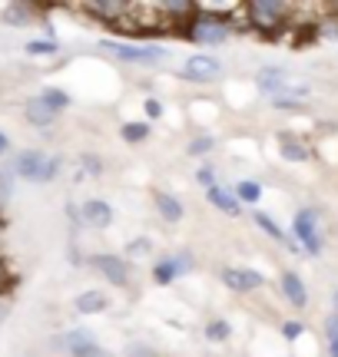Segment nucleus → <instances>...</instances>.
Instances as JSON below:
<instances>
[{"label": "nucleus", "mask_w": 338, "mask_h": 357, "mask_svg": "<svg viewBox=\"0 0 338 357\" xmlns=\"http://www.w3.org/2000/svg\"><path fill=\"white\" fill-rule=\"evenodd\" d=\"M103 50H110L123 63H140V66H156L169 56V50L153 47V43H117V40H103Z\"/></svg>", "instance_id": "1"}, {"label": "nucleus", "mask_w": 338, "mask_h": 357, "mask_svg": "<svg viewBox=\"0 0 338 357\" xmlns=\"http://www.w3.org/2000/svg\"><path fill=\"white\" fill-rule=\"evenodd\" d=\"M186 37L193 40V43H199V47H219V43L229 40V26H226V20L212 17V13L209 17L199 13V17H193L186 24Z\"/></svg>", "instance_id": "2"}, {"label": "nucleus", "mask_w": 338, "mask_h": 357, "mask_svg": "<svg viewBox=\"0 0 338 357\" xmlns=\"http://www.w3.org/2000/svg\"><path fill=\"white\" fill-rule=\"evenodd\" d=\"M292 235L299 238V245L305 252L318 255L322 252V225H318V212L315 208H299L295 222H292Z\"/></svg>", "instance_id": "3"}, {"label": "nucleus", "mask_w": 338, "mask_h": 357, "mask_svg": "<svg viewBox=\"0 0 338 357\" xmlns=\"http://www.w3.org/2000/svg\"><path fill=\"white\" fill-rule=\"evenodd\" d=\"M193 271V252H172L153 261V281L156 284H172L176 278Z\"/></svg>", "instance_id": "4"}, {"label": "nucleus", "mask_w": 338, "mask_h": 357, "mask_svg": "<svg viewBox=\"0 0 338 357\" xmlns=\"http://www.w3.org/2000/svg\"><path fill=\"white\" fill-rule=\"evenodd\" d=\"M186 83H212L216 77H222V63L219 56H209V53H193L179 73Z\"/></svg>", "instance_id": "5"}, {"label": "nucleus", "mask_w": 338, "mask_h": 357, "mask_svg": "<svg viewBox=\"0 0 338 357\" xmlns=\"http://www.w3.org/2000/svg\"><path fill=\"white\" fill-rule=\"evenodd\" d=\"M90 347H96V334H93L90 328H70V331L53 337V351H64V354H70V357L83 354V351H90Z\"/></svg>", "instance_id": "6"}, {"label": "nucleus", "mask_w": 338, "mask_h": 357, "mask_svg": "<svg viewBox=\"0 0 338 357\" xmlns=\"http://www.w3.org/2000/svg\"><path fill=\"white\" fill-rule=\"evenodd\" d=\"M93 268H96L110 284H117V288H126V284H130V261H126V258L103 252V255H93Z\"/></svg>", "instance_id": "7"}, {"label": "nucleus", "mask_w": 338, "mask_h": 357, "mask_svg": "<svg viewBox=\"0 0 338 357\" xmlns=\"http://www.w3.org/2000/svg\"><path fill=\"white\" fill-rule=\"evenodd\" d=\"M249 20L259 26V30H272V26L282 24V17L288 13L286 3H272V0H256V3H249Z\"/></svg>", "instance_id": "8"}, {"label": "nucleus", "mask_w": 338, "mask_h": 357, "mask_svg": "<svg viewBox=\"0 0 338 357\" xmlns=\"http://www.w3.org/2000/svg\"><path fill=\"white\" fill-rule=\"evenodd\" d=\"M222 284L229 291L249 294V291H256V288H262L265 278H262L259 271H252V268H222Z\"/></svg>", "instance_id": "9"}, {"label": "nucleus", "mask_w": 338, "mask_h": 357, "mask_svg": "<svg viewBox=\"0 0 338 357\" xmlns=\"http://www.w3.org/2000/svg\"><path fill=\"white\" fill-rule=\"evenodd\" d=\"M256 83H259V89L262 93H269V96H286L288 89L295 86L292 77H288L282 66H262L259 77H256Z\"/></svg>", "instance_id": "10"}, {"label": "nucleus", "mask_w": 338, "mask_h": 357, "mask_svg": "<svg viewBox=\"0 0 338 357\" xmlns=\"http://www.w3.org/2000/svg\"><path fill=\"white\" fill-rule=\"evenodd\" d=\"M153 205H156V215L163 218V222H169V225H176V222H182L186 218V205H182V199H176L172 192H153Z\"/></svg>", "instance_id": "11"}, {"label": "nucleus", "mask_w": 338, "mask_h": 357, "mask_svg": "<svg viewBox=\"0 0 338 357\" xmlns=\"http://www.w3.org/2000/svg\"><path fill=\"white\" fill-rule=\"evenodd\" d=\"M80 222H87L90 229H106L113 222V208L103 199H90V202L80 208Z\"/></svg>", "instance_id": "12"}, {"label": "nucleus", "mask_w": 338, "mask_h": 357, "mask_svg": "<svg viewBox=\"0 0 338 357\" xmlns=\"http://www.w3.org/2000/svg\"><path fill=\"white\" fill-rule=\"evenodd\" d=\"M40 166H43V153L40 149H24V153L13 159V176L27 178V182H37Z\"/></svg>", "instance_id": "13"}, {"label": "nucleus", "mask_w": 338, "mask_h": 357, "mask_svg": "<svg viewBox=\"0 0 338 357\" xmlns=\"http://www.w3.org/2000/svg\"><path fill=\"white\" fill-rule=\"evenodd\" d=\"M24 119L30 123V126H37V129H50L53 123H57V113H53L40 96H34V100L24 102Z\"/></svg>", "instance_id": "14"}, {"label": "nucleus", "mask_w": 338, "mask_h": 357, "mask_svg": "<svg viewBox=\"0 0 338 357\" xmlns=\"http://www.w3.org/2000/svg\"><path fill=\"white\" fill-rule=\"evenodd\" d=\"M206 199L212 208H219L222 215L229 218H239L242 215V205H239V199H235L229 189H222V185H212V189H206Z\"/></svg>", "instance_id": "15"}, {"label": "nucleus", "mask_w": 338, "mask_h": 357, "mask_svg": "<svg viewBox=\"0 0 338 357\" xmlns=\"http://www.w3.org/2000/svg\"><path fill=\"white\" fill-rule=\"evenodd\" d=\"M73 307H77L80 314H103L106 307H110V298L100 288H87V291H80L73 298Z\"/></svg>", "instance_id": "16"}, {"label": "nucleus", "mask_w": 338, "mask_h": 357, "mask_svg": "<svg viewBox=\"0 0 338 357\" xmlns=\"http://www.w3.org/2000/svg\"><path fill=\"white\" fill-rule=\"evenodd\" d=\"M282 294L288 298V305H292V307H305V305H309L305 281H302L295 271H286V275H282Z\"/></svg>", "instance_id": "17"}, {"label": "nucleus", "mask_w": 338, "mask_h": 357, "mask_svg": "<svg viewBox=\"0 0 338 357\" xmlns=\"http://www.w3.org/2000/svg\"><path fill=\"white\" fill-rule=\"evenodd\" d=\"M130 7L133 3H83L80 10L93 13V17H100V20H113V24H117L119 17H126V13H130Z\"/></svg>", "instance_id": "18"}, {"label": "nucleus", "mask_w": 338, "mask_h": 357, "mask_svg": "<svg viewBox=\"0 0 338 357\" xmlns=\"http://www.w3.org/2000/svg\"><path fill=\"white\" fill-rule=\"evenodd\" d=\"M252 218H256V225H259V229L265 231L269 238H275V242H279V245H288V248H295V242H292V238H288L286 231L279 229V225H275V222H272V218H269V215H265L262 208H256V212H252Z\"/></svg>", "instance_id": "19"}, {"label": "nucleus", "mask_w": 338, "mask_h": 357, "mask_svg": "<svg viewBox=\"0 0 338 357\" xmlns=\"http://www.w3.org/2000/svg\"><path fill=\"white\" fill-rule=\"evenodd\" d=\"M34 17V3H10L3 7V24L7 26H27Z\"/></svg>", "instance_id": "20"}, {"label": "nucleus", "mask_w": 338, "mask_h": 357, "mask_svg": "<svg viewBox=\"0 0 338 357\" xmlns=\"http://www.w3.org/2000/svg\"><path fill=\"white\" fill-rule=\"evenodd\" d=\"M235 199H239V205L249 202V205H256L262 199V185L256 182V178H242V182H235V192H233Z\"/></svg>", "instance_id": "21"}, {"label": "nucleus", "mask_w": 338, "mask_h": 357, "mask_svg": "<svg viewBox=\"0 0 338 357\" xmlns=\"http://www.w3.org/2000/svg\"><path fill=\"white\" fill-rule=\"evenodd\" d=\"M40 100H43L53 109V113L60 116L66 106H70V93H66V89H60V86H47L43 93H40Z\"/></svg>", "instance_id": "22"}, {"label": "nucleus", "mask_w": 338, "mask_h": 357, "mask_svg": "<svg viewBox=\"0 0 338 357\" xmlns=\"http://www.w3.org/2000/svg\"><path fill=\"white\" fill-rule=\"evenodd\" d=\"M119 136H123V142H130V146L146 142V139H149V123H123Z\"/></svg>", "instance_id": "23"}, {"label": "nucleus", "mask_w": 338, "mask_h": 357, "mask_svg": "<svg viewBox=\"0 0 338 357\" xmlns=\"http://www.w3.org/2000/svg\"><path fill=\"white\" fill-rule=\"evenodd\" d=\"M233 337V328H229V321L222 318H212L206 324V341H212V344H222V341H229Z\"/></svg>", "instance_id": "24"}, {"label": "nucleus", "mask_w": 338, "mask_h": 357, "mask_svg": "<svg viewBox=\"0 0 338 357\" xmlns=\"http://www.w3.org/2000/svg\"><path fill=\"white\" fill-rule=\"evenodd\" d=\"M279 146H282V155H286L288 162H305V159H309V149H305L302 142H295L292 136H282Z\"/></svg>", "instance_id": "25"}, {"label": "nucleus", "mask_w": 338, "mask_h": 357, "mask_svg": "<svg viewBox=\"0 0 338 357\" xmlns=\"http://www.w3.org/2000/svg\"><path fill=\"white\" fill-rule=\"evenodd\" d=\"M60 169H64V155H43V166H40L37 185H43V182H53Z\"/></svg>", "instance_id": "26"}, {"label": "nucleus", "mask_w": 338, "mask_h": 357, "mask_svg": "<svg viewBox=\"0 0 338 357\" xmlns=\"http://www.w3.org/2000/svg\"><path fill=\"white\" fill-rule=\"evenodd\" d=\"M24 50H27V56H53V53L60 50V43L57 40H30Z\"/></svg>", "instance_id": "27"}, {"label": "nucleus", "mask_w": 338, "mask_h": 357, "mask_svg": "<svg viewBox=\"0 0 338 357\" xmlns=\"http://www.w3.org/2000/svg\"><path fill=\"white\" fill-rule=\"evenodd\" d=\"M216 149V139L212 136H196L193 142H189V155H209Z\"/></svg>", "instance_id": "28"}, {"label": "nucleus", "mask_w": 338, "mask_h": 357, "mask_svg": "<svg viewBox=\"0 0 338 357\" xmlns=\"http://www.w3.org/2000/svg\"><path fill=\"white\" fill-rule=\"evenodd\" d=\"M13 169H7V166H0V205L10 199V192H13Z\"/></svg>", "instance_id": "29"}, {"label": "nucleus", "mask_w": 338, "mask_h": 357, "mask_svg": "<svg viewBox=\"0 0 338 357\" xmlns=\"http://www.w3.org/2000/svg\"><path fill=\"white\" fill-rule=\"evenodd\" d=\"M325 334H328V351H332V357H338V314H332L325 321Z\"/></svg>", "instance_id": "30"}, {"label": "nucleus", "mask_w": 338, "mask_h": 357, "mask_svg": "<svg viewBox=\"0 0 338 357\" xmlns=\"http://www.w3.org/2000/svg\"><path fill=\"white\" fill-rule=\"evenodd\" d=\"M196 182H199L203 189H212V185H219V182H216V169H212V166H199V169H196Z\"/></svg>", "instance_id": "31"}, {"label": "nucleus", "mask_w": 338, "mask_h": 357, "mask_svg": "<svg viewBox=\"0 0 338 357\" xmlns=\"http://www.w3.org/2000/svg\"><path fill=\"white\" fill-rule=\"evenodd\" d=\"M143 109H146V116H149V119H159V116L166 113V106H163L156 96H149V100L143 102Z\"/></svg>", "instance_id": "32"}, {"label": "nucleus", "mask_w": 338, "mask_h": 357, "mask_svg": "<svg viewBox=\"0 0 338 357\" xmlns=\"http://www.w3.org/2000/svg\"><path fill=\"white\" fill-rule=\"evenodd\" d=\"M83 169H87L90 176H103V162H100V159H93V153L83 155Z\"/></svg>", "instance_id": "33"}, {"label": "nucleus", "mask_w": 338, "mask_h": 357, "mask_svg": "<svg viewBox=\"0 0 338 357\" xmlns=\"http://www.w3.org/2000/svg\"><path fill=\"white\" fill-rule=\"evenodd\" d=\"M282 334L292 341V337H299V334H302V324H299V321H286V324H282Z\"/></svg>", "instance_id": "34"}, {"label": "nucleus", "mask_w": 338, "mask_h": 357, "mask_svg": "<svg viewBox=\"0 0 338 357\" xmlns=\"http://www.w3.org/2000/svg\"><path fill=\"white\" fill-rule=\"evenodd\" d=\"M77 357H117V354H110V351H103V347L96 344V347H90V351H83V354H77Z\"/></svg>", "instance_id": "35"}, {"label": "nucleus", "mask_w": 338, "mask_h": 357, "mask_svg": "<svg viewBox=\"0 0 338 357\" xmlns=\"http://www.w3.org/2000/svg\"><path fill=\"white\" fill-rule=\"evenodd\" d=\"M7 153H10V139H7V132L0 129V159H3Z\"/></svg>", "instance_id": "36"}, {"label": "nucleus", "mask_w": 338, "mask_h": 357, "mask_svg": "<svg viewBox=\"0 0 338 357\" xmlns=\"http://www.w3.org/2000/svg\"><path fill=\"white\" fill-rule=\"evenodd\" d=\"M0 278H3V265H0Z\"/></svg>", "instance_id": "37"}, {"label": "nucleus", "mask_w": 338, "mask_h": 357, "mask_svg": "<svg viewBox=\"0 0 338 357\" xmlns=\"http://www.w3.org/2000/svg\"><path fill=\"white\" fill-rule=\"evenodd\" d=\"M335 307H338V291H335Z\"/></svg>", "instance_id": "38"}]
</instances>
